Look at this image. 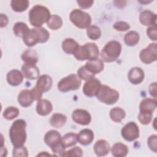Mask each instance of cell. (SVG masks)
Returning <instances> with one entry per match:
<instances>
[{
	"label": "cell",
	"instance_id": "obj_17",
	"mask_svg": "<svg viewBox=\"0 0 157 157\" xmlns=\"http://www.w3.org/2000/svg\"><path fill=\"white\" fill-rule=\"evenodd\" d=\"M156 15L149 10H145L140 12L139 21L144 26H154L156 25Z\"/></svg>",
	"mask_w": 157,
	"mask_h": 157
},
{
	"label": "cell",
	"instance_id": "obj_45",
	"mask_svg": "<svg viewBox=\"0 0 157 157\" xmlns=\"http://www.w3.org/2000/svg\"><path fill=\"white\" fill-rule=\"evenodd\" d=\"M148 91L150 94L155 99L156 98V94H157V85L156 82L151 83L148 88Z\"/></svg>",
	"mask_w": 157,
	"mask_h": 157
},
{
	"label": "cell",
	"instance_id": "obj_41",
	"mask_svg": "<svg viewBox=\"0 0 157 157\" xmlns=\"http://www.w3.org/2000/svg\"><path fill=\"white\" fill-rule=\"evenodd\" d=\"M148 146L154 153L157 152V136L151 135L148 139Z\"/></svg>",
	"mask_w": 157,
	"mask_h": 157
},
{
	"label": "cell",
	"instance_id": "obj_46",
	"mask_svg": "<svg viewBox=\"0 0 157 157\" xmlns=\"http://www.w3.org/2000/svg\"><path fill=\"white\" fill-rule=\"evenodd\" d=\"M9 20L7 17L3 13H1L0 15V26L1 28L5 27L7 26V23H8Z\"/></svg>",
	"mask_w": 157,
	"mask_h": 157
},
{
	"label": "cell",
	"instance_id": "obj_16",
	"mask_svg": "<svg viewBox=\"0 0 157 157\" xmlns=\"http://www.w3.org/2000/svg\"><path fill=\"white\" fill-rule=\"evenodd\" d=\"M144 72L139 67H134L131 68L128 74L129 81L133 85H138L140 83L144 78Z\"/></svg>",
	"mask_w": 157,
	"mask_h": 157
},
{
	"label": "cell",
	"instance_id": "obj_26",
	"mask_svg": "<svg viewBox=\"0 0 157 157\" xmlns=\"http://www.w3.org/2000/svg\"><path fill=\"white\" fill-rule=\"evenodd\" d=\"M78 46L77 42L72 38H66L62 42L63 50L67 54L74 55Z\"/></svg>",
	"mask_w": 157,
	"mask_h": 157
},
{
	"label": "cell",
	"instance_id": "obj_40",
	"mask_svg": "<svg viewBox=\"0 0 157 157\" xmlns=\"http://www.w3.org/2000/svg\"><path fill=\"white\" fill-rule=\"evenodd\" d=\"M13 156L15 157H27L28 156V151L27 148L23 146L14 147L13 149Z\"/></svg>",
	"mask_w": 157,
	"mask_h": 157
},
{
	"label": "cell",
	"instance_id": "obj_21",
	"mask_svg": "<svg viewBox=\"0 0 157 157\" xmlns=\"http://www.w3.org/2000/svg\"><path fill=\"white\" fill-rule=\"evenodd\" d=\"M53 105L47 99H40L38 100L36 105V112L41 116H47L52 112Z\"/></svg>",
	"mask_w": 157,
	"mask_h": 157
},
{
	"label": "cell",
	"instance_id": "obj_18",
	"mask_svg": "<svg viewBox=\"0 0 157 157\" xmlns=\"http://www.w3.org/2000/svg\"><path fill=\"white\" fill-rule=\"evenodd\" d=\"M17 100L20 105L23 107H28L33 104L35 99L31 90H23L19 93Z\"/></svg>",
	"mask_w": 157,
	"mask_h": 157
},
{
	"label": "cell",
	"instance_id": "obj_7",
	"mask_svg": "<svg viewBox=\"0 0 157 157\" xmlns=\"http://www.w3.org/2000/svg\"><path fill=\"white\" fill-rule=\"evenodd\" d=\"M69 18L71 21L78 28L87 29L91 26V18L90 15L80 9H75L71 11Z\"/></svg>",
	"mask_w": 157,
	"mask_h": 157
},
{
	"label": "cell",
	"instance_id": "obj_5",
	"mask_svg": "<svg viewBox=\"0 0 157 157\" xmlns=\"http://www.w3.org/2000/svg\"><path fill=\"white\" fill-rule=\"evenodd\" d=\"M121 52V45L117 40L108 42L101 52V60L106 63H112L116 61Z\"/></svg>",
	"mask_w": 157,
	"mask_h": 157
},
{
	"label": "cell",
	"instance_id": "obj_43",
	"mask_svg": "<svg viewBox=\"0 0 157 157\" xmlns=\"http://www.w3.org/2000/svg\"><path fill=\"white\" fill-rule=\"evenodd\" d=\"M147 34L148 37L151 40L156 41L157 40V31H156V25L149 26L147 29Z\"/></svg>",
	"mask_w": 157,
	"mask_h": 157
},
{
	"label": "cell",
	"instance_id": "obj_19",
	"mask_svg": "<svg viewBox=\"0 0 157 157\" xmlns=\"http://www.w3.org/2000/svg\"><path fill=\"white\" fill-rule=\"evenodd\" d=\"M23 75L21 71L17 69L10 71L6 75L8 83L12 86H16L21 84L23 80Z\"/></svg>",
	"mask_w": 157,
	"mask_h": 157
},
{
	"label": "cell",
	"instance_id": "obj_9",
	"mask_svg": "<svg viewBox=\"0 0 157 157\" xmlns=\"http://www.w3.org/2000/svg\"><path fill=\"white\" fill-rule=\"evenodd\" d=\"M82 81L78 76L71 74L63 78L58 83V89L61 92L66 93L72 90H76L81 86Z\"/></svg>",
	"mask_w": 157,
	"mask_h": 157
},
{
	"label": "cell",
	"instance_id": "obj_23",
	"mask_svg": "<svg viewBox=\"0 0 157 157\" xmlns=\"http://www.w3.org/2000/svg\"><path fill=\"white\" fill-rule=\"evenodd\" d=\"M78 142L83 145H88L91 144L94 139V133L90 129H84L77 134Z\"/></svg>",
	"mask_w": 157,
	"mask_h": 157
},
{
	"label": "cell",
	"instance_id": "obj_11",
	"mask_svg": "<svg viewBox=\"0 0 157 157\" xmlns=\"http://www.w3.org/2000/svg\"><path fill=\"white\" fill-rule=\"evenodd\" d=\"M121 134L125 140L128 142L134 141L139 137V127L135 122H129L122 128Z\"/></svg>",
	"mask_w": 157,
	"mask_h": 157
},
{
	"label": "cell",
	"instance_id": "obj_34",
	"mask_svg": "<svg viewBox=\"0 0 157 157\" xmlns=\"http://www.w3.org/2000/svg\"><path fill=\"white\" fill-rule=\"evenodd\" d=\"M29 29L28 25L23 22H17L13 26L14 34L20 37H23Z\"/></svg>",
	"mask_w": 157,
	"mask_h": 157
},
{
	"label": "cell",
	"instance_id": "obj_22",
	"mask_svg": "<svg viewBox=\"0 0 157 157\" xmlns=\"http://www.w3.org/2000/svg\"><path fill=\"white\" fill-rule=\"evenodd\" d=\"M94 151L98 156H105L110 150V146L108 142L104 139L97 140L94 145Z\"/></svg>",
	"mask_w": 157,
	"mask_h": 157
},
{
	"label": "cell",
	"instance_id": "obj_35",
	"mask_svg": "<svg viewBox=\"0 0 157 157\" xmlns=\"http://www.w3.org/2000/svg\"><path fill=\"white\" fill-rule=\"evenodd\" d=\"M19 110L17 107L13 106H10L7 107L3 112L2 115L4 118L7 120H12L15 118H17L19 115Z\"/></svg>",
	"mask_w": 157,
	"mask_h": 157
},
{
	"label": "cell",
	"instance_id": "obj_6",
	"mask_svg": "<svg viewBox=\"0 0 157 157\" xmlns=\"http://www.w3.org/2000/svg\"><path fill=\"white\" fill-rule=\"evenodd\" d=\"M45 143L50 147L53 153L62 156L65 151V147L62 143V137L56 130H50L44 136Z\"/></svg>",
	"mask_w": 157,
	"mask_h": 157
},
{
	"label": "cell",
	"instance_id": "obj_25",
	"mask_svg": "<svg viewBox=\"0 0 157 157\" xmlns=\"http://www.w3.org/2000/svg\"><path fill=\"white\" fill-rule=\"evenodd\" d=\"M21 58L25 64H36L38 61L37 53L33 49H27L23 52Z\"/></svg>",
	"mask_w": 157,
	"mask_h": 157
},
{
	"label": "cell",
	"instance_id": "obj_20",
	"mask_svg": "<svg viewBox=\"0 0 157 157\" xmlns=\"http://www.w3.org/2000/svg\"><path fill=\"white\" fill-rule=\"evenodd\" d=\"M84 66L90 73L95 75L103 71L104 64L101 59L97 58L96 59L88 61Z\"/></svg>",
	"mask_w": 157,
	"mask_h": 157
},
{
	"label": "cell",
	"instance_id": "obj_33",
	"mask_svg": "<svg viewBox=\"0 0 157 157\" xmlns=\"http://www.w3.org/2000/svg\"><path fill=\"white\" fill-rule=\"evenodd\" d=\"M47 26L52 30H57L63 25L62 18L58 15L54 14L50 16L48 21L47 23Z\"/></svg>",
	"mask_w": 157,
	"mask_h": 157
},
{
	"label": "cell",
	"instance_id": "obj_28",
	"mask_svg": "<svg viewBox=\"0 0 157 157\" xmlns=\"http://www.w3.org/2000/svg\"><path fill=\"white\" fill-rule=\"evenodd\" d=\"M66 117L59 113H55L52 115L50 119V124L55 128H61L66 123Z\"/></svg>",
	"mask_w": 157,
	"mask_h": 157
},
{
	"label": "cell",
	"instance_id": "obj_24",
	"mask_svg": "<svg viewBox=\"0 0 157 157\" xmlns=\"http://www.w3.org/2000/svg\"><path fill=\"white\" fill-rule=\"evenodd\" d=\"M157 105L156 99L155 98H147L142 99L139 105L140 112L153 113Z\"/></svg>",
	"mask_w": 157,
	"mask_h": 157
},
{
	"label": "cell",
	"instance_id": "obj_27",
	"mask_svg": "<svg viewBox=\"0 0 157 157\" xmlns=\"http://www.w3.org/2000/svg\"><path fill=\"white\" fill-rule=\"evenodd\" d=\"M128 147L121 142L115 143L111 148L112 155L115 157H123L128 153Z\"/></svg>",
	"mask_w": 157,
	"mask_h": 157
},
{
	"label": "cell",
	"instance_id": "obj_13",
	"mask_svg": "<svg viewBox=\"0 0 157 157\" xmlns=\"http://www.w3.org/2000/svg\"><path fill=\"white\" fill-rule=\"evenodd\" d=\"M72 120L80 125L86 126L90 124L91 120V117L90 113L84 109H78L73 111L72 113Z\"/></svg>",
	"mask_w": 157,
	"mask_h": 157
},
{
	"label": "cell",
	"instance_id": "obj_30",
	"mask_svg": "<svg viewBox=\"0 0 157 157\" xmlns=\"http://www.w3.org/2000/svg\"><path fill=\"white\" fill-rule=\"evenodd\" d=\"M126 116L125 111L118 107H115L112 109L110 111V117L111 120L115 122H121Z\"/></svg>",
	"mask_w": 157,
	"mask_h": 157
},
{
	"label": "cell",
	"instance_id": "obj_37",
	"mask_svg": "<svg viewBox=\"0 0 157 157\" xmlns=\"http://www.w3.org/2000/svg\"><path fill=\"white\" fill-rule=\"evenodd\" d=\"M153 113L145 112H139L138 115V120L142 124H148L152 120Z\"/></svg>",
	"mask_w": 157,
	"mask_h": 157
},
{
	"label": "cell",
	"instance_id": "obj_36",
	"mask_svg": "<svg viewBox=\"0 0 157 157\" xmlns=\"http://www.w3.org/2000/svg\"><path fill=\"white\" fill-rule=\"evenodd\" d=\"M86 34L88 37L93 40H98L101 36V29L95 25H91L86 29Z\"/></svg>",
	"mask_w": 157,
	"mask_h": 157
},
{
	"label": "cell",
	"instance_id": "obj_8",
	"mask_svg": "<svg viewBox=\"0 0 157 157\" xmlns=\"http://www.w3.org/2000/svg\"><path fill=\"white\" fill-rule=\"evenodd\" d=\"M96 96L98 99L102 103L107 105H112L118 100L119 93L117 90L103 85H101Z\"/></svg>",
	"mask_w": 157,
	"mask_h": 157
},
{
	"label": "cell",
	"instance_id": "obj_44",
	"mask_svg": "<svg viewBox=\"0 0 157 157\" xmlns=\"http://www.w3.org/2000/svg\"><path fill=\"white\" fill-rule=\"evenodd\" d=\"M77 2L80 8L83 9H86L91 7L93 4L94 3V1H88V0H78V1H77Z\"/></svg>",
	"mask_w": 157,
	"mask_h": 157
},
{
	"label": "cell",
	"instance_id": "obj_32",
	"mask_svg": "<svg viewBox=\"0 0 157 157\" xmlns=\"http://www.w3.org/2000/svg\"><path fill=\"white\" fill-rule=\"evenodd\" d=\"M29 1L27 0H12L10 2L12 9L17 12H22L26 10L29 6Z\"/></svg>",
	"mask_w": 157,
	"mask_h": 157
},
{
	"label": "cell",
	"instance_id": "obj_10",
	"mask_svg": "<svg viewBox=\"0 0 157 157\" xmlns=\"http://www.w3.org/2000/svg\"><path fill=\"white\" fill-rule=\"evenodd\" d=\"M140 61L146 64L155 62L157 59V46L156 43L150 44L146 48L142 49L139 53Z\"/></svg>",
	"mask_w": 157,
	"mask_h": 157
},
{
	"label": "cell",
	"instance_id": "obj_42",
	"mask_svg": "<svg viewBox=\"0 0 157 157\" xmlns=\"http://www.w3.org/2000/svg\"><path fill=\"white\" fill-rule=\"evenodd\" d=\"M113 27L117 31H126L129 29L130 25L128 23H126L125 21H117L116 23H114Z\"/></svg>",
	"mask_w": 157,
	"mask_h": 157
},
{
	"label": "cell",
	"instance_id": "obj_29",
	"mask_svg": "<svg viewBox=\"0 0 157 157\" xmlns=\"http://www.w3.org/2000/svg\"><path fill=\"white\" fill-rule=\"evenodd\" d=\"M77 142V134L74 132H68L62 137V143L66 148L75 145Z\"/></svg>",
	"mask_w": 157,
	"mask_h": 157
},
{
	"label": "cell",
	"instance_id": "obj_1",
	"mask_svg": "<svg viewBox=\"0 0 157 157\" xmlns=\"http://www.w3.org/2000/svg\"><path fill=\"white\" fill-rule=\"evenodd\" d=\"M26 123L18 119L13 122L9 130V137L14 147L23 146L26 140Z\"/></svg>",
	"mask_w": 157,
	"mask_h": 157
},
{
	"label": "cell",
	"instance_id": "obj_39",
	"mask_svg": "<svg viewBox=\"0 0 157 157\" xmlns=\"http://www.w3.org/2000/svg\"><path fill=\"white\" fill-rule=\"evenodd\" d=\"M83 150L80 147H74L68 151H65L62 156H82Z\"/></svg>",
	"mask_w": 157,
	"mask_h": 157
},
{
	"label": "cell",
	"instance_id": "obj_47",
	"mask_svg": "<svg viewBox=\"0 0 157 157\" xmlns=\"http://www.w3.org/2000/svg\"><path fill=\"white\" fill-rule=\"evenodd\" d=\"M42 153H40V154H39L37 156H42V155H50V154L49 153H47V154H45L46 153H47V151H42Z\"/></svg>",
	"mask_w": 157,
	"mask_h": 157
},
{
	"label": "cell",
	"instance_id": "obj_3",
	"mask_svg": "<svg viewBox=\"0 0 157 157\" xmlns=\"http://www.w3.org/2000/svg\"><path fill=\"white\" fill-rule=\"evenodd\" d=\"M50 16V12L46 7L36 5L29 12V21L36 28L41 27L44 23H47Z\"/></svg>",
	"mask_w": 157,
	"mask_h": 157
},
{
	"label": "cell",
	"instance_id": "obj_15",
	"mask_svg": "<svg viewBox=\"0 0 157 157\" xmlns=\"http://www.w3.org/2000/svg\"><path fill=\"white\" fill-rule=\"evenodd\" d=\"M53 83L52 78L48 75H40L37 80L35 88L41 93L47 92L50 90Z\"/></svg>",
	"mask_w": 157,
	"mask_h": 157
},
{
	"label": "cell",
	"instance_id": "obj_31",
	"mask_svg": "<svg viewBox=\"0 0 157 157\" xmlns=\"http://www.w3.org/2000/svg\"><path fill=\"white\" fill-rule=\"evenodd\" d=\"M139 34L135 31H131L126 33L124 37L125 44L130 47L136 45L139 41Z\"/></svg>",
	"mask_w": 157,
	"mask_h": 157
},
{
	"label": "cell",
	"instance_id": "obj_14",
	"mask_svg": "<svg viewBox=\"0 0 157 157\" xmlns=\"http://www.w3.org/2000/svg\"><path fill=\"white\" fill-rule=\"evenodd\" d=\"M21 72L28 80H35L40 77V71L36 64H24L21 67Z\"/></svg>",
	"mask_w": 157,
	"mask_h": 157
},
{
	"label": "cell",
	"instance_id": "obj_4",
	"mask_svg": "<svg viewBox=\"0 0 157 157\" xmlns=\"http://www.w3.org/2000/svg\"><path fill=\"white\" fill-rule=\"evenodd\" d=\"M99 51L97 45L93 42H88L83 45H79L74 53L75 58L78 61L93 60L98 58Z\"/></svg>",
	"mask_w": 157,
	"mask_h": 157
},
{
	"label": "cell",
	"instance_id": "obj_2",
	"mask_svg": "<svg viewBox=\"0 0 157 157\" xmlns=\"http://www.w3.org/2000/svg\"><path fill=\"white\" fill-rule=\"evenodd\" d=\"M50 37L49 32L42 27L31 28L22 37L23 42L28 47H33L37 43H45Z\"/></svg>",
	"mask_w": 157,
	"mask_h": 157
},
{
	"label": "cell",
	"instance_id": "obj_12",
	"mask_svg": "<svg viewBox=\"0 0 157 157\" xmlns=\"http://www.w3.org/2000/svg\"><path fill=\"white\" fill-rule=\"evenodd\" d=\"M101 85V82L95 77H93L85 82L82 90L86 96H95L98 94Z\"/></svg>",
	"mask_w": 157,
	"mask_h": 157
},
{
	"label": "cell",
	"instance_id": "obj_38",
	"mask_svg": "<svg viewBox=\"0 0 157 157\" xmlns=\"http://www.w3.org/2000/svg\"><path fill=\"white\" fill-rule=\"evenodd\" d=\"M77 75L80 79L84 80H88L93 77H94V75L90 73L84 66L80 67L78 71H77Z\"/></svg>",
	"mask_w": 157,
	"mask_h": 157
}]
</instances>
